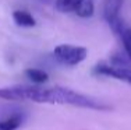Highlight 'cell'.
Masks as SVG:
<instances>
[{"instance_id":"cell-1","label":"cell","mask_w":131,"mask_h":130,"mask_svg":"<svg viewBox=\"0 0 131 130\" xmlns=\"http://www.w3.org/2000/svg\"><path fill=\"white\" fill-rule=\"evenodd\" d=\"M0 98L8 101H31L38 104L70 105L75 108L93 111H109L110 106L102 101L84 95L64 87H40V85H10L0 88Z\"/></svg>"},{"instance_id":"cell-2","label":"cell","mask_w":131,"mask_h":130,"mask_svg":"<svg viewBox=\"0 0 131 130\" xmlns=\"http://www.w3.org/2000/svg\"><path fill=\"white\" fill-rule=\"evenodd\" d=\"M93 74L95 76L110 77V78L124 81L128 85H131V67L124 59H120V57H113L112 63L96 64L93 67Z\"/></svg>"},{"instance_id":"cell-3","label":"cell","mask_w":131,"mask_h":130,"mask_svg":"<svg viewBox=\"0 0 131 130\" xmlns=\"http://www.w3.org/2000/svg\"><path fill=\"white\" fill-rule=\"evenodd\" d=\"M88 51L84 46H77V45H70V43H63L54 48L53 51V57L59 63L64 66H77L81 62L86 59Z\"/></svg>"},{"instance_id":"cell-4","label":"cell","mask_w":131,"mask_h":130,"mask_svg":"<svg viewBox=\"0 0 131 130\" xmlns=\"http://www.w3.org/2000/svg\"><path fill=\"white\" fill-rule=\"evenodd\" d=\"M121 7V0H103V15L109 25H114L120 18H118V13H120Z\"/></svg>"},{"instance_id":"cell-5","label":"cell","mask_w":131,"mask_h":130,"mask_svg":"<svg viewBox=\"0 0 131 130\" xmlns=\"http://www.w3.org/2000/svg\"><path fill=\"white\" fill-rule=\"evenodd\" d=\"M112 29L120 36L123 48H124V51H126V55L131 60V28L130 27H126L120 20H118L114 25H112Z\"/></svg>"},{"instance_id":"cell-6","label":"cell","mask_w":131,"mask_h":130,"mask_svg":"<svg viewBox=\"0 0 131 130\" xmlns=\"http://www.w3.org/2000/svg\"><path fill=\"white\" fill-rule=\"evenodd\" d=\"M13 20L17 25L25 27V28H31V27L36 25V20L32 17V14L25 10H15L13 13Z\"/></svg>"},{"instance_id":"cell-7","label":"cell","mask_w":131,"mask_h":130,"mask_svg":"<svg viewBox=\"0 0 131 130\" xmlns=\"http://www.w3.org/2000/svg\"><path fill=\"white\" fill-rule=\"evenodd\" d=\"M23 123V115L15 113L0 120V130H17Z\"/></svg>"},{"instance_id":"cell-8","label":"cell","mask_w":131,"mask_h":130,"mask_svg":"<svg viewBox=\"0 0 131 130\" xmlns=\"http://www.w3.org/2000/svg\"><path fill=\"white\" fill-rule=\"evenodd\" d=\"M25 76L32 83H35V84H43L49 78L48 73L40 69H28V70H25Z\"/></svg>"},{"instance_id":"cell-9","label":"cell","mask_w":131,"mask_h":130,"mask_svg":"<svg viewBox=\"0 0 131 130\" xmlns=\"http://www.w3.org/2000/svg\"><path fill=\"white\" fill-rule=\"evenodd\" d=\"M78 17H82V18H88L93 14V2L92 0H82L78 6L75 7L74 10Z\"/></svg>"},{"instance_id":"cell-10","label":"cell","mask_w":131,"mask_h":130,"mask_svg":"<svg viewBox=\"0 0 131 130\" xmlns=\"http://www.w3.org/2000/svg\"><path fill=\"white\" fill-rule=\"evenodd\" d=\"M81 2L82 0H56V8L60 13H74Z\"/></svg>"}]
</instances>
